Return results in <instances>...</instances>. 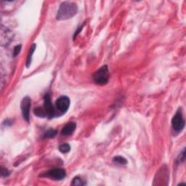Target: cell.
Wrapping results in <instances>:
<instances>
[{"label": "cell", "mask_w": 186, "mask_h": 186, "mask_svg": "<svg viewBox=\"0 0 186 186\" xmlns=\"http://www.w3.org/2000/svg\"><path fill=\"white\" fill-rule=\"evenodd\" d=\"M36 47H37L36 44H33V45H31V48H30V49L29 51V54H28V56H27V59H26V67L27 68H29L30 65H31V63L32 61V57H33L34 53V52H35Z\"/></svg>", "instance_id": "9c48e42d"}, {"label": "cell", "mask_w": 186, "mask_h": 186, "mask_svg": "<svg viewBox=\"0 0 186 186\" xmlns=\"http://www.w3.org/2000/svg\"><path fill=\"white\" fill-rule=\"evenodd\" d=\"M21 45L15 46L13 50V57H16V56L18 55L20 52H21Z\"/></svg>", "instance_id": "9a60e30c"}, {"label": "cell", "mask_w": 186, "mask_h": 186, "mask_svg": "<svg viewBox=\"0 0 186 186\" xmlns=\"http://www.w3.org/2000/svg\"><path fill=\"white\" fill-rule=\"evenodd\" d=\"M113 162L117 164L125 165L127 164V160L125 157L121 156H117L113 157Z\"/></svg>", "instance_id": "30bf717a"}, {"label": "cell", "mask_w": 186, "mask_h": 186, "mask_svg": "<svg viewBox=\"0 0 186 186\" xmlns=\"http://www.w3.org/2000/svg\"><path fill=\"white\" fill-rule=\"evenodd\" d=\"M185 125V121L183 117V111L181 109H179L172 119V127L175 133L178 134L183 130Z\"/></svg>", "instance_id": "7a4b0ae2"}, {"label": "cell", "mask_w": 186, "mask_h": 186, "mask_svg": "<svg viewBox=\"0 0 186 186\" xmlns=\"http://www.w3.org/2000/svg\"><path fill=\"white\" fill-rule=\"evenodd\" d=\"M184 161H185V148H183V151H181L180 154L179 156L177 157V164H180V163H183Z\"/></svg>", "instance_id": "5bb4252c"}, {"label": "cell", "mask_w": 186, "mask_h": 186, "mask_svg": "<svg viewBox=\"0 0 186 186\" xmlns=\"http://www.w3.org/2000/svg\"><path fill=\"white\" fill-rule=\"evenodd\" d=\"M58 149L62 153H67L71 151V146L69 143H63L59 145Z\"/></svg>", "instance_id": "7c38bea8"}, {"label": "cell", "mask_w": 186, "mask_h": 186, "mask_svg": "<svg viewBox=\"0 0 186 186\" xmlns=\"http://www.w3.org/2000/svg\"><path fill=\"white\" fill-rule=\"evenodd\" d=\"M2 175L3 177H7V176H9L10 172L6 168H2Z\"/></svg>", "instance_id": "2e32d148"}, {"label": "cell", "mask_w": 186, "mask_h": 186, "mask_svg": "<svg viewBox=\"0 0 186 186\" xmlns=\"http://www.w3.org/2000/svg\"><path fill=\"white\" fill-rule=\"evenodd\" d=\"M57 131H56L55 129H50L46 132L44 137H45V138H54V137H55V136L57 135Z\"/></svg>", "instance_id": "4fadbf2b"}, {"label": "cell", "mask_w": 186, "mask_h": 186, "mask_svg": "<svg viewBox=\"0 0 186 186\" xmlns=\"http://www.w3.org/2000/svg\"><path fill=\"white\" fill-rule=\"evenodd\" d=\"M78 12L77 4L71 2H63L60 5L57 10L56 19L58 21H65L73 18Z\"/></svg>", "instance_id": "6da1fadb"}, {"label": "cell", "mask_w": 186, "mask_h": 186, "mask_svg": "<svg viewBox=\"0 0 186 186\" xmlns=\"http://www.w3.org/2000/svg\"><path fill=\"white\" fill-rule=\"evenodd\" d=\"M84 26H85V23H84L82 26H80V27L79 28V29H77V31H76L75 33H74V34H73V39H75V38H76V37H77V36L78 35V34H79V32L81 31V30H82L83 27H84Z\"/></svg>", "instance_id": "e0dca14e"}, {"label": "cell", "mask_w": 186, "mask_h": 186, "mask_svg": "<svg viewBox=\"0 0 186 186\" xmlns=\"http://www.w3.org/2000/svg\"><path fill=\"white\" fill-rule=\"evenodd\" d=\"M109 70L107 65H103L94 73V81L99 85H106L109 80Z\"/></svg>", "instance_id": "3957f363"}, {"label": "cell", "mask_w": 186, "mask_h": 186, "mask_svg": "<svg viewBox=\"0 0 186 186\" xmlns=\"http://www.w3.org/2000/svg\"><path fill=\"white\" fill-rule=\"evenodd\" d=\"M86 183L85 180H83V179L81 178V177H79V176H77V177H75L72 180L71 182V185H85Z\"/></svg>", "instance_id": "8fae6325"}, {"label": "cell", "mask_w": 186, "mask_h": 186, "mask_svg": "<svg viewBox=\"0 0 186 186\" xmlns=\"http://www.w3.org/2000/svg\"><path fill=\"white\" fill-rule=\"evenodd\" d=\"M41 177H48V178L55 180H62L66 177V172L65 169H61V168H54L51 170L42 174Z\"/></svg>", "instance_id": "8992f818"}, {"label": "cell", "mask_w": 186, "mask_h": 186, "mask_svg": "<svg viewBox=\"0 0 186 186\" xmlns=\"http://www.w3.org/2000/svg\"><path fill=\"white\" fill-rule=\"evenodd\" d=\"M31 100L29 96L23 97L21 103V109L23 118L27 122H30V110H31Z\"/></svg>", "instance_id": "52a82bcc"}, {"label": "cell", "mask_w": 186, "mask_h": 186, "mask_svg": "<svg viewBox=\"0 0 186 186\" xmlns=\"http://www.w3.org/2000/svg\"><path fill=\"white\" fill-rule=\"evenodd\" d=\"M76 128H77V124L73 121L69 122L64 126L63 129L61 130V135L63 136H69L71 135L75 131Z\"/></svg>", "instance_id": "ba28073f"}, {"label": "cell", "mask_w": 186, "mask_h": 186, "mask_svg": "<svg viewBox=\"0 0 186 186\" xmlns=\"http://www.w3.org/2000/svg\"><path fill=\"white\" fill-rule=\"evenodd\" d=\"M70 103H71V101H70L69 97L65 95L61 96L57 99L55 103V108L57 117H61L66 113L70 107Z\"/></svg>", "instance_id": "277c9868"}, {"label": "cell", "mask_w": 186, "mask_h": 186, "mask_svg": "<svg viewBox=\"0 0 186 186\" xmlns=\"http://www.w3.org/2000/svg\"><path fill=\"white\" fill-rule=\"evenodd\" d=\"M42 108L45 113V117L49 119H53L54 117H57L55 108L51 102V96L49 93H46L44 97V106Z\"/></svg>", "instance_id": "5b68a950"}]
</instances>
